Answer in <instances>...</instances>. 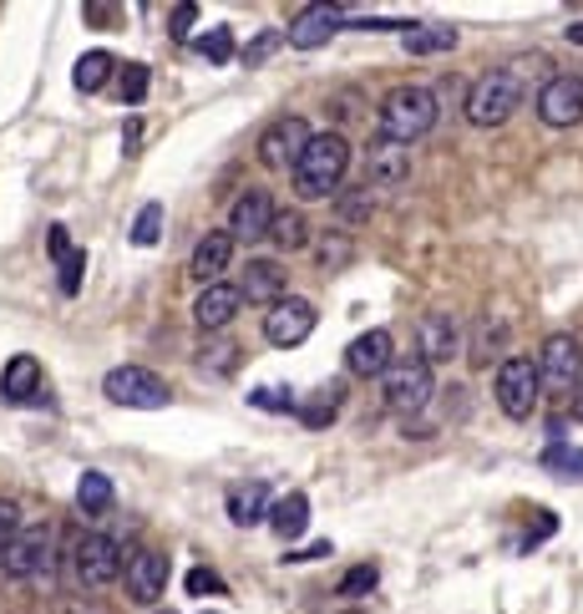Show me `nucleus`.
I'll return each instance as SVG.
<instances>
[{
	"mask_svg": "<svg viewBox=\"0 0 583 614\" xmlns=\"http://www.w3.org/2000/svg\"><path fill=\"white\" fill-rule=\"evenodd\" d=\"M57 275H61V294L72 300V294H82V275H87V254L82 249H72L66 260L57 264Z\"/></svg>",
	"mask_w": 583,
	"mask_h": 614,
	"instance_id": "nucleus-34",
	"label": "nucleus"
},
{
	"mask_svg": "<svg viewBox=\"0 0 583 614\" xmlns=\"http://www.w3.org/2000/svg\"><path fill=\"white\" fill-rule=\"evenodd\" d=\"M538 118L548 128H579L583 122V82L579 76H554L538 92Z\"/></svg>",
	"mask_w": 583,
	"mask_h": 614,
	"instance_id": "nucleus-13",
	"label": "nucleus"
},
{
	"mask_svg": "<svg viewBox=\"0 0 583 614\" xmlns=\"http://www.w3.org/2000/svg\"><path fill=\"white\" fill-rule=\"evenodd\" d=\"M269 239H275L284 254H290V249H305V239H309L305 214H300V208H279V214H275V229H269Z\"/></svg>",
	"mask_w": 583,
	"mask_h": 614,
	"instance_id": "nucleus-28",
	"label": "nucleus"
},
{
	"mask_svg": "<svg viewBox=\"0 0 583 614\" xmlns=\"http://www.w3.org/2000/svg\"><path fill=\"white\" fill-rule=\"evenodd\" d=\"M573 417H579V422H583V386H579V392H573Z\"/></svg>",
	"mask_w": 583,
	"mask_h": 614,
	"instance_id": "nucleus-46",
	"label": "nucleus"
},
{
	"mask_svg": "<svg viewBox=\"0 0 583 614\" xmlns=\"http://www.w3.org/2000/svg\"><path fill=\"white\" fill-rule=\"evenodd\" d=\"M350 173V143L340 132H315L309 153L294 168V193L300 198H336Z\"/></svg>",
	"mask_w": 583,
	"mask_h": 614,
	"instance_id": "nucleus-1",
	"label": "nucleus"
},
{
	"mask_svg": "<svg viewBox=\"0 0 583 614\" xmlns=\"http://www.w3.org/2000/svg\"><path fill=\"white\" fill-rule=\"evenodd\" d=\"M340 396H345V386H340V381H330L315 401H305V407H300V422H305V426H330L340 417Z\"/></svg>",
	"mask_w": 583,
	"mask_h": 614,
	"instance_id": "nucleus-29",
	"label": "nucleus"
},
{
	"mask_svg": "<svg viewBox=\"0 0 583 614\" xmlns=\"http://www.w3.org/2000/svg\"><path fill=\"white\" fill-rule=\"evenodd\" d=\"M46 249H51V260H66V254H72V234H66V224H51V229H46Z\"/></svg>",
	"mask_w": 583,
	"mask_h": 614,
	"instance_id": "nucleus-42",
	"label": "nucleus"
},
{
	"mask_svg": "<svg viewBox=\"0 0 583 614\" xmlns=\"http://www.w3.org/2000/svg\"><path fill=\"white\" fill-rule=\"evenodd\" d=\"M183 589H189L193 600H198V594H223V579L214 569H204V564H198V569L189 574V579H183Z\"/></svg>",
	"mask_w": 583,
	"mask_h": 614,
	"instance_id": "nucleus-41",
	"label": "nucleus"
},
{
	"mask_svg": "<svg viewBox=\"0 0 583 614\" xmlns=\"http://www.w3.org/2000/svg\"><path fill=\"white\" fill-rule=\"evenodd\" d=\"M523 107V76L518 67H497V72H482L466 92V122L472 128H502Z\"/></svg>",
	"mask_w": 583,
	"mask_h": 614,
	"instance_id": "nucleus-3",
	"label": "nucleus"
},
{
	"mask_svg": "<svg viewBox=\"0 0 583 614\" xmlns=\"http://www.w3.org/2000/svg\"><path fill=\"white\" fill-rule=\"evenodd\" d=\"M162 614H173V610H162Z\"/></svg>",
	"mask_w": 583,
	"mask_h": 614,
	"instance_id": "nucleus-47",
	"label": "nucleus"
},
{
	"mask_svg": "<svg viewBox=\"0 0 583 614\" xmlns=\"http://www.w3.org/2000/svg\"><path fill=\"white\" fill-rule=\"evenodd\" d=\"M422 356L432 361V366H441V361H452V356H457V325H452V315L432 310V315L422 321Z\"/></svg>",
	"mask_w": 583,
	"mask_h": 614,
	"instance_id": "nucleus-22",
	"label": "nucleus"
},
{
	"mask_svg": "<svg viewBox=\"0 0 583 614\" xmlns=\"http://www.w3.org/2000/svg\"><path fill=\"white\" fill-rule=\"evenodd\" d=\"M248 401H254L259 411H300V401H294L290 386H284V392H279V386H254Z\"/></svg>",
	"mask_w": 583,
	"mask_h": 614,
	"instance_id": "nucleus-35",
	"label": "nucleus"
},
{
	"mask_svg": "<svg viewBox=\"0 0 583 614\" xmlns=\"http://www.w3.org/2000/svg\"><path fill=\"white\" fill-rule=\"evenodd\" d=\"M198 51H204V61H214V67H229L233 61V31L229 26H214L198 36Z\"/></svg>",
	"mask_w": 583,
	"mask_h": 614,
	"instance_id": "nucleus-33",
	"label": "nucleus"
},
{
	"mask_svg": "<svg viewBox=\"0 0 583 614\" xmlns=\"http://www.w3.org/2000/svg\"><path fill=\"white\" fill-rule=\"evenodd\" d=\"M269 513H275V497H269V483H259V478H254V483H244V487H233V493H229V518H233L239 528L264 523Z\"/></svg>",
	"mask_w": 583,
	"mask_h": 614,
	"instance_id": "nucleus-21",
	"label": "nucleus"
},
{
	"mask_svg": "<svg viewBox=\"0 0 583 614\" xmlns=\"http://www.w3.org/2000/svg\"><path fill=\"white\" fill-rule=\"evenodd\" d=\"M543 468L558 472V478H569V483H583V447H573V442H554V447L543 453Z\"/></svg>",
	"mask_w": 583,
	"mask_h": 614,
	"instance_id": "nucleus-30",
	"label": "nucleus"
},
{
	"mask_svg": "<svg viewBox=\"0 0 583 614\" xmlns=\"http://www.w3.org/2000/svg\"><path fill=\"white\" fill-rule=\"evenodd\" d=\"M376 585H380V569H376V564H355V569L340 579V594H345V600H350V594H371Z\"/></svg>",
	"mask_w": 583,
	"mask_h": 614,
	"instance_id": "nucleus-38",
	"label": "nucleus"
},
{
	"mask_svg": "<svg viewBox=\"0 0 583 614\" xmlns=\"http://www.w3.org/2000/svg\"><path fill=\"white\" fill-rule=\"evenodd\" d=\"M309 143H315V132H309L305 118H275L259 137V162H269V168H290L294 173L300 158L309 153Z\"/></svg>",
	"mask_w": 583,
	"mask_h": 614,
	"instance_id": "nucleus-9",
	"label": "nucleus"
},
{
	"mask_svg": "<svg viewBox=\"0 0 583 614\" xmlns=\"http://www.w3.org/2000/svg\"><path fill=\"white\" fill-rule=\"evenodd\" d=\"M315 305L309 300H300V294H284L279 305H269V315H264V340L269 346H279V351H290V346H305L309 330H315Z\"/></svg>",
	"mask_w": 583,
	"mask_h": 614,
	"instance_id": "nucleus-10",
	"label": "nucleus"
},
{
	"mask_svg": "<svg viewBox=\"0 0 583 614\" xmlns=\"http://www.w3.org/2000/svg\"><path fill=\"white\" fill-rule=\"evenodd\" d=\"M396 366V340L391 330H365V336H355L345 346V371L350 376H386V371Z\"/></svg>",
	"mask_w": 583,
	"mask_h": 614,
	"instance_id": "nucleus-14",
	"label": "nucleus"
},
{
	"mask_svg": "<svg viewBox=\"0 0 583 614\" xmlns=\"http://www.w3.org/2000/svg\"><path fill=\"white\" fill-rule=\"evenodd\" d=\"M269 528L279 533V543H294L309 528V493H284L269 513Z\"/></svg>",
	"mask_w": 583,
	"mask_h": 614,
	"instance_id": "nucleus-23",
	"label": "nucleus"
},
{
	"mask_svg": "<svg viewBox=\"0 0 583 614\" xmlns=\"http://www.w3.org/2000/svg\"><path fill=\"white\" fill-rule=\"evenodd\" d=\"M538 376L554 396H573L583 386V346L569 330H554L538 351Z\"/></svg>",
	"mask_w": 583,
	"mask_h": 614,
	"instance_id": "nucleus-6",
	"label": "nucleus"
},
{
	"mask_svg": "<svg viewBox=\"0 0 583 614\" xmlns=\"http://www.w3.org/2000/svg\"><path fill=\"white\" fill-rule=\"evenodd\" d=\"M102 392L112 407H127V411H162L168 407V381L158 376V371L147 366H117L107 371Z\"/></svg>",
	"mask_w": 583,
	"mask_h": 614,
	"instance_id": "nucleus-5",
	"label": "nucleus"
},
{
	"mask_svg": "<svg viewBox=\"0 0 583 614\" xmlns=\"http://www.w3.org/2000/svg\"><path fill=\"white\" fill-rule=\"evenodd\" d=\"M437 118H441V103L432 87H396L380 103V137L411 147L416 137H426V132L437 128Z\"/></svg>",
	"mask_w": 583,
	"mask_h": 614,
	"instance_id": "nucleus-2",
	"label": "nucleus"
},
{
	"mask_svg": "<svg viewBox=\"0 0 583 614\" xmlns=\"http://www.w3.org/2000/svg\"><path fill=\"white\" fill-rule=\"evenodd\" d=\"M229 260H233V234H229V229H223V234H204L198 244H193L189 275L208 290V285H219V275L229 269Z\"/></svg>",
	"mask_w": 583,
	"mask_h": 614,
	"instance_id": "nucleus-19",
	"label": "nucleus"
},
{
	"mask_svg": "<svg viewBox=\"0 0 583 614\" xmlns=\"http://www.w3.org/2000/svg\"><path fill=\"white\" fill-rule=\"evenodd\" d=\"M147 87H153V72H147L143 61H127V67L117 72V92H122V103H127V107L143 103Z\"/></svg>",
	"mask_w": 583,
	"mask_h": 614,
	"instance_id": "nucleus-31",
	"label": "nucleus"
},
{
	"mask_svg": "<svg viewBox=\"0 0 583 614\" xmlns=\"http://www.w3.org/2000/svg\"><path fill=\"white\" fill-rule=\"evenodd\" d=\"M193 26H198V5L193 0H183V5H173V21H168V36L173 41H189Z\"/></svg>",
	"mask_w": 583,
	"mask_h": 614,
	"instance_id": "nucleus-39",
	"label": "nucleus"
},
{
	"mask_svg": "<svg viewBox=\"0 0 583 614\" xmlns=\"http://www.w3.org/2000/svg\"><path fill=\"white\" fill-rule=\"evenodd\" d=\"M275 198H269V189H244L239 198H233L229 208V234L244 239V244H254V239H269V229H275Z\"/></svg>",
	"mask_w": 583,
	"mask_h": 614,
	"instance_id": "nucleus-11",
	"label": "nucleus"
},
{
	"mask_svg": "<svg viewBox=\"0 0 583 614\" xmlns=\"http://www.w3.org/2000/svg\"><path fill=\"white\" fill-rule=\"evenodd\" d=\"M21 533H26V523H21V508H15L11 497H0V558H5V549H11Z\"/></svg>",
	"mask_w": 583,
	"mask_h": 614,
	"instance_id": "nucleus-37",
	"label": "nucleus"
},
{
	"mask_svg": "<svg viewBox=\"0 0 583 614\" xmlns=\"http://www.w3.org/2000/svg\"><path fill=\"white\" fill-rule=\"evenodd\" d=\"M340 21H350L345 5H305L290 26V46L294 51H315V46H325L330 36H336Z\"/></svg>",
	"mask_w": 583,
	"mask_h": 614,
	"instance_id": "nucleus-16",
	"label": "nucleus"
},
{
	"mask_svg": "<svg viewBox=\"0 0 583 614\" xmlns=\"http://www.w3.org/2000/svg\"><path fill=\"white\" fill-rule=\"evenodd\" d=\"M380 381H386V407L391 411H422L432 401V361L426 356H396V366Z\"/></svg>",
	"mask_w": 583,
	"mask_h": 614,
	"instance_id": "nucleus-8",
	"label": "nucleus"
},
{
	"mask_svg": "<svg viewBox=\"0 0 583 614\" xmlns=\"http://www.w3.org/2000/svg\"><path fill=\"white\" fill-rule=\"evenodd\" d=\"M122 585H127V594L137 604H158L162 589H168V558L153 554V549L132 554L127 558V574H122Z\"/></svg>",
	"mask_w": 583,
	"mask_h": 614,
	"instance_id": "nucleus-17",
	"label": "nucleus"
},
{
	"mask_svg": "<svg viewBox=\"0 0 583 614\" xmlns=\"http://www.w3.org/2000/svg\"><path fill=\"white\" fill-rule=\"evenodd\" d=\"M457 31L452 26H411L406 31V51L411 57H437V51H452Z\"/></svg>",
	"mask_w": 583,
	"mask_h": 614,
	"instance_id": "nucleus-27",
	"label": "nucleus"
},
{
	"mask_svg": "<svg viewBox=\"0 0 583 614\" xmlns=\"http://www.w3.org/2000/svg\"><path fill=\"white\" fill-rule=\"evenodd\" d=\"M112 72H117L112 51H87V57H76L72 82H76V92H102V87H107V76H112Z\"/></svg>",
	"mask_w": 583,
	"mask_h": 614,
	"instance_id": "nucleus-25",
	"label": "nucleus"
},
{
	"mask_svg": "<svg viewBox=\"0 0 583 614\" xmlns=\"http://www.w3.org/2000/svg\"><path fill=\"white\" fill-rule=\"evenodd\" d=\"M284 41H290V31H259V36L244 46V67H259V61L269 57V51H279Z\"/></svg>",
	"mask_w": 583,
	"mask_h": 614,
	"instance_id": "nucleus-36",
	"label": "nucleus"
},
{
	"mask_svg": "<svg viewBox=\"0 0 583 614\" xmlns=\"http://www.w3.org/2000/svg\"><path fill=\"white\" fill-rule=\"evenodd\" d=\"M340 219H345V224L371 219V193H365V183H361V189H350L345 198H340Z\"/></svg>",
	"mask_w": 583,
	"mask_h": 614,
	"instance_id": "nucleus-40",
	"label": "nucleus"
},
{
	"mask_svg": "<svg viewBox=\"0 0 583 614\" xmlns=\"http://www.w3.org/2000/svg\"><path fill=\"white\" fill-rule=\"evenodd\" d=\"M36 392H41V366H36V356H11V366L0 376V396H5V401H31Z\"/></svg>",
	"mask_w": 583,
	"mask_h": 614,
	"instance_id": "nucleus-24",
	"label": "nucleus"
},
{
	"mask_svg": "<svg viewBox=\"0 0 583 614\" xmlns=\"http://www.w3.org/2000/svg\"><path fill=\"white\" fill-rule=\"evenodd\" d=\"M208 614H214V610H208Z\"/></svg>",
	"mask_w": 583,
	"mask_h": 614,
	"instance_id": "nucleus-48",
	"label": "nucleus"
},
{
	"mask_svg": "<svg viewBox=\"0 0 583 614\" xmlns=\"http://www.w3.org/2000/svg\"><path fill=\"white\" fill-rule=\"evenodd\" d=\"M72 569L87 589H107L112 579L127 574V564H122V543L107 539V533H82L76 549H72Z\"/></svg>",
	"mask_w": 583,
	"mask_h": 614,
	"instance_id": "nucleus-7",
	"label": "nucleus"
},
{
	"mask_svg": "<svg viewBox=\"0 0 583 614\" xmlns=\"http://www.w3.org/2000/svg\"><path fill=\"white\" fill-rule=\"evenodd\" d=\"M46 558H51V528L31 523L26 533H21V539L5 549L0 569L11 574V579H36V574H46Z\"/></svg>",
	"mask_w": 583,
	"mask_h": 614,
	"instance_id": "nucleus-15",
	"label": "nucleus"
},
{
	"mask_svg": "<svg viewBox=\"0 0 583 614\" xmlns=\"http://www.w3.org/2000/svg\"><path fill=\"white\" fill-rule=\"evenodd\" d=\"M554 513H538V528H533V533H527V539H523V549H538V543L543 539H548V533H554Z\"/></svg>",
	"mask_w": 583,
	"mask_h": 614,
	"instance_id": "nucleus-44",
	"label": "nucleus"
},
{
	"mask_svg": "<svg viewBox=\"0 0 583 614\" xmlns=\"http://www.w3.org/2000/svg\"><path fill=\"white\" fill-rule=\"evenodd\" d=\"M563 36H569V41H573V46H583V21H573V26H569V31H563Z\"/></svg>",
	"mask_w": 583,
	"mask_h": 614,
	"instance_id": "nucleus-45",
	"label": "nucleus"
},
{
	"mask_svg": "<svg viewBox=\"0 0 583 614\" xmlns=\"http://www.w3.org/2000/svg\"><path fill=\"white\" fill-rule=\"evenodd\" d=\"M239 305H244V294H239V285H208V290H198V300H193V321H198V330H223V325L239 315Z\"/></svg>",
	"mask_w": 583,
	"mask_h": 614,
	"instance_id": "nucleus-18",
	"label": "nucleus"
},
{
	"mask_svg": "<svg viewBox=\"0 0 583 614\" xmlns=\"http://www.w3.org/2000/svg\"><path fill=\"white\" fill-rule=\"evenodd\" d=\"M406 178H411L406 143H391V137L365 143V183H371V189H401Z\"/></svg>",
	"mask_w": 583,
	"mask_h": 614,
	"instance_id": "nucleus-12",
	"label": "nucleus"
},
{
	"mask_svg": "<svg viewBox=\"0 0 583 614\" xmlns=\"http://www.w3.org/2000/svg\"><path fill=\"white\" fill-rule=\"evenodd\" d=\"M497 407H502V417H512V422H527L533 411H538V392H543V376H538V361H527V356H508L502 366H497Z\"/></svg>",
	"mask_w": 583,
	"mask_h": 614,
	"instance_id": "nucleus-4",
	"label": "nucleus"
},
{
	"mask_svg": "<svg viewBox=\"0 0 583 614\" xmlns=\"http://www.w3.org/2000/svg\"><path fill=\"white\" fill-rule=\"evenodd\" d=\"M76 508L92 513V518L112 508V478H107V472H82V483H76Z\"/></svg>",
	"mask_w": 583,
	"mask_h": 614,
	"instance_id": "nucleus-26",
	"label": "nucleus"
},
{
	"mask_svg": "<svg viewBox=\"0 0 583 614\" xmlns=\"http://www.w3.org/2000/svg\"><path fill=\"white\" fill-rule=\"evenodd\" d=\"M158 239H162V204H143V214L132 219V244L153 249Z\"/></svg>",
	"mask_w": 583,
	"mask_h": 614,
	"instance_id": "nucleus-32",
	"label": "nucleus"
},
{
	"mask_svg": "<svg viewBox=\"0 0 583 614\" xmlns=\"http://www.w3.org/2000/svg\"><path fill=\"white\" fill-rule=\"evenodd\" d=\"M309 558H330V539L309 543V549H294V554H284V564H309Z\"/></svg>",
	"mask_w": 583,
	"mask_h": 614,
	"instance_id": "nucleus-43",
	"label": "nucleus"
},
{
	"mask_svg": "<svg viewBox=\"0 0 583 614\" xmlns=\"http://www.w3.org/2000/svg\"><path fill=\"white\" fill-rule=\"evenodd\" d=\"M239 294H244V305H279V300H284V269H279L275 260L244 264V285H239Z\"/></svg>",
	"mask_w": 583,
	"mask_h": 614,
	"instance_id": "nucleus-20",
	"label": "nucleus"
}]
</instances>
